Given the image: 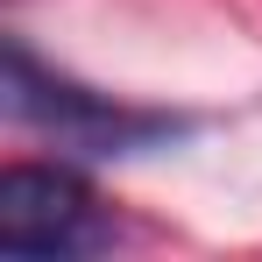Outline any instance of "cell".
<instances>
[{
  "instance_id": "6da1fadb",
  "label": "cell",
  "mask_w": 262,
  "mask_h": 262,
  "mask_svg": "<svg viewBox=\"0 0 262 262\" xmlns=\"http://www.w3.org/2000/svg\"><path fill=\"white\" fill-rule=\"evenodd\" d=\"M0 99H7V121L57 135V149H78V156H135V149L184 135V121H170V114H135V106H114L106 92H85L43 71L21 43H7V92Z\"/></svg>"
},
{
  "instance_id": "7a4b0ae2",
  "label": "cell",
  "mask_w": 262,
  "mask_h": 262,
  "mask_svg": "<svg viewBox=\"0 0 262 262\" xmlns=\"http://www.w3.org/2000/svg\"><path fill=\"white\" fill-rule=\"evenodd\" d=\"M114 227L99 213L92 184L64 163H14L0 177V248L21 262H57V255H92L106 248Z\"/></svg>"
}]
</instances>
